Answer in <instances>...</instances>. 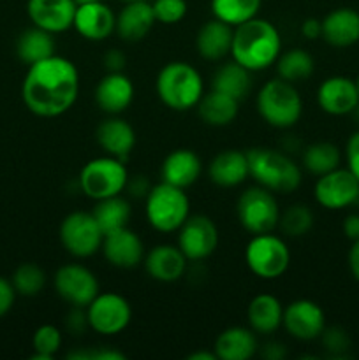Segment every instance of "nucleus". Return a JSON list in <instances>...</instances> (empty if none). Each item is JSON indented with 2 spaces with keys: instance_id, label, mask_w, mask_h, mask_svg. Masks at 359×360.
<instances>
[{
  "instance_id": "44",
  "label": "nucleus",
  "mask_w": 359,
  "mask_h": 360,
  "mask_svg": "<svg viewBox=\"0 0 359 360\" xmlns=\"http://www.w3.org/2000/svg\"><path fill=\"white\" fill-rule=\"evenodd\" d=\"M84 308H74L70 311L69 319L65 320L67 329L70 330L73 334H80L81 330H84L88 327V319H87V311H83Z\"/></svg>"
},
{
  "instance_id": "3",
  "label": "nucleus",
  "mask_w": 359,
  "mask_h": 360,
  "mask_svg": "<svg viewBox=\"0 0 359 360\" xmlns=\"http://www.w3.org/2000/svg\"><path fill=\"white\" fill-rule=\"evenodd\" d=\"M250 178L273 193H291L299 188L303 172L299 165L273 148H250L246 151Z\"/></svg>"
},
{
  "instance_id": "32",
  "label": "nucleus",
  "mask_w": 359,
  "mask_h": 360,
  "mask_svg": "<svg viewBox=\"0 0 359 360\" xmlns=\"http://www.w3.org/2000/svg\"><path fill=\"white\" fill-rule=\"evenodd\" d=\"M55 39L53 34L42 30V28L32 27L21 32L16 41V53L18 58L27 65L37 63L41 60L49 58L55 55Z\"/></svg>"
},
{
  "instance_id": "49",
  "label": "nucleus",
  "mask_w": 359,
  "mask_h": 360,
  "mask_svg": "<svg viewBox=\"0 0 359 360\" xmlns=\"http://www.w3.org/2000/svg\"><path fill=\"white\" fill-rule=\"evenodd\" d=\"M127 186H129L130 193L132 195H148V192H150V186H148V181L144 176H137V178H134L132 181H127Z\"/></svg>"
},
{
  "instance_id": "42",
  "label": "nucleus",
  "mask_w": 359,
  "mask_h": 360,
  "mask_svg": "<svg viewBox=\"0 0 359 360\" xmlns=\"http://www.w3.org/2000/svg\"><path fill=\"white\" fill-rule=\"evenodd\" d=\"M345 160L347 169L359 179V130L352 134L345 146Z\"/></svg>"
},
{
  "instance_id": "26",
  "label": "nucleus",
  "mask_w": 359,
  "mask_h": 360,
  "mask_svg": "<svg viewBox=\"0 0 359 360\" xmlns=\"http://www.w3.org/2000/svg\"><path fill=\"white\" fill-rule=\"evenodd\" d=\"M210 179L222 188H234L250 178L246 151L225 150L215 155L208 167Z\"/></svg>"
},
{
  "instance_id": "30",
  "label": "nucleus",
  "mask_w": 359,
  "mask_h": 360,
  "mask_svg": "<svg viewBox=\"0 0 359 360\" xmlns=\"http://www.w3.org/2000/svg\"><path fill=\"white\" fill-rule=\"evenodd\" d=\"M239 111V102L222 91L211 90L201 97L197 104L199 118L206 125L211 127H227L236 120Z\"/></svg>"
},
{
  "instance_id": "22",
  "label": "nucleus",
  "mask_w": 359,
  "mask_h": 360,
  "mask_svg": "<svg viewBox=\"0 0 359 360\" xmlns=\"http://www.w3.org/2000/svg\"><path fill=\"white\" fill-rule=\"evenodd\" d=\"M134 101V84L123 72H108L95 86V102L109 116H118Z\"/></svg>"
},
{
  "instance_id": "54",
  "label": "nucleus",
  "mask_w": 359,
  "mask_h": 360,
  "mask_svg": "<svg viewBox=\"0 0 359 360\" xmlns=\"http://www.w3.org/2000/svg\"><path fill=\"white\" fill-rule=\"evenodd\" d=\"M120 2H132V0H120Z\"/></svg>"
},
{
  "instance_id": "35",
  "label": "nucleus",
  "mask_w": 359,
  "mask_h": 360,
  "mask_svg": "<svg viewBox=\"0 0 359 360\" xmlns=\"http://www.w3.org/2000/svg\"><path fill=\"white\" fill-rule=\"evenodd\" d=\"M340 148L333 143H313L303 153V167L317 178L340 167Z\"/></svg>"
},
{
  "instance_id": "10",
  "label": "nucleus",
  "mask_w": 359,
  "mask_h": 360,
  "mask_svg": "<svg viewBox=\"0 0 359 360\" xmlns=\"http://www.w3.org/2000/svg\"><path fill=\"white\" fill-rule=\"evenodd\" d=\"M60 243L63 250L76 259H88L101 250L104 232L87 211H74L60 224Z\"/></svg>"
},
{
  "instance_id": "5",
  "label": "nucleus",
  "mask_w": 359,
  "mask_h": 360,
  "mask_svg": "<svg viewBox=\"0 0 359 360\" xmlns=\"http://www.w3.org/2000/svg\"><path fill=\"white\" fill-rule=\"evenodd\" d=\"M257 112L275 129H291L303 115V101L296 86L277 77L260 86L256 98Z\"/></svg>"
},
{
  "instance_id": "33",
  "label": "nucleus",
  "mask_w": 359,
  "mask_h": 360,
  "mask_svg": "<svg viewBox=\"0 0 359 360\" xmlns=\"http://www.w3.org/2000/svg\"><path fill=\"white\" fill-rule=\"evenodd\" d=\"M130 213H132L130 204L123 199L122 193L115 197H108V199L95 200V207L92 211L95 221H97L104 234L127 227L130 220Z\"/></svg>"
},
{
  "instance_id": "6",
  "label": "nucleus",
  "mask_w": 359,
  "mask_h": 360,
  "mask_svg": "<svg viewBox=\"0 0 359 360\" xmlns=\"http://www.w3.org/2000/svg\"><path fill=\"white\" fill-rule=\"evenodd\" d=\"M144 214L148 224L157 232H178V229L190 217V200L183 188L160 181L148 192Z\"/></svg>"
},
{
  "instance_id": "43",
  "label": "nucleus",
  "mask_w": 359,
  "mask_h": 360,
  "mask_svg": "<svg viewBox=\"0 0 359 360\" xmlns=\"http://www.w3.org/2000/svg\"><path fill=\"white\" fill-rule=\"evenodd\" d=\"M16 290L13 287V281L0 276V319L6 316L13 309L14 301H16Z\"/></svg>"
},
{
  "instance_id": "2",
  "label": "nucleus",
  "mask_w": 359,
  "mask_h": 360,
  "mask_svg": "<svg viewBox=\"0 0 359 360\" xmlns=\"http://www.w3.org/2000/svg\"><path fill=\"white\" fill-rule=\"evenodd\" d=\"M280 53V34L271 21L256 16L234 27L231 56L250 72H259L275 65Z\"/></svg>"
},
{
  "instance_id": "47",
  "label": "nucleus",
  "mask_w": 359,
  "mask_h": 360,
  "mask_svg": "<svg viewBox=\"0 0 359 360\" xmlns=\"http://www.w3.org/2000/svg\"><path fill=\"white\" fill-rule=\"evenodd\" d=\"M341 229H344V234L347 236L351 241H358L359 239V214H355V213L348 214V217L344 220Z\"/></svg>"
},
{
  "instance_id": "52",
  "label": "nucleus",
  "mask_w": 359,
  "mask_h": 360,
  "mask_svg": "<svg viewBox=\"0 0 359 360\" xmlns=\"http://www.w3.org/2000/svg\"><path fill=\"white\" fill-rule=\"evenodd\" d=\"M76 6H83V4H92V2H99V0H74Z\"/></svg>"
},
{
  "instance_id": "17",
  "label": "nucleus",
  "mask_w": 359,
  "mask_h": 360,
  "mask_svg": "<svg viewBox=\"0 0 359 360\" xmlns=\"http://www.w3.org/2000/svg\"><path fill=\"white\" fill-rule=\"evenodd\" d=\"M101 252L108 264L118 269H134L144 259L143 241L129 227L104 234Z\"/></svg>"
},
{
  "instance_id": "16",
  "label": "nucleus",
  "mask_w": 359,
  "mask_h": 360,
  "mask_svg": "<svg viewBox=\"0 0 359 360\" xmlns=\"http://www.w3.org/2000/svg\"><path fill=\"white\" fill-rule=\"evenodd\" d=\"M317 104L331 116L351 115L359 108L358 84L347 76L327 77L317 90Z\"/></svg>"
},
{
  "instance_id": "55",
  "label": "nucleus",
  "mask_w": 359,
  "mask_h": 360,
  "mask_svg": "<svg viewBox=\"0 0 359 360\" xmlns=\"http://www.w3.org/2000/svg\"><path fill=\"white\" fill-rule=\"evenodd\" d=\"M358 109H359V108H358Z\"/></svg>"
},
{
  "instance_id": "8",
  "label": "nucleus",
  "mask_w": 359,
  "mask_h": 360,
  "mask_svg": "<svg viewBox=\"0 0 359 360\" xmlns=\"http://www.w3.org/2000/svg\"><path fill=\"white\" fill-rule=\"evenodd\" d=\"M245 262L260 280H277L291 266V250L287 243L273 232L252 236L245 248Z\"/></svg>"
},
{
  "instance_id": "40",
  "label": "nucleus",
  "mask_w": 359,
  "mask_h": 360,
  "mask_svg": "<svg viewBox=\"0 0 359 360\" xmlns=\"http://www.w3.org/2000/svg\"><path fill=\"white\" fill-rule=\"evenodd\" d=\"M155 20L164 25H176L185 18L187 2L185 0H153Z\"/></svg>"
},
{
  "instance_id": "29",
  "label": "nucleus",
  "mask_w": 359,
  "mask_h": 360,
  "mask_svg": "<svg viewBox=\"0 0 359 360\" xmlns=\"http://www.w3.org/2000/svg\"><path fill=\"white\" fill-rule=\"evenodd\" d=\"M257 348L259 345L252 329L229 327L217 336L213 352L222 360H248L256 355Z\"/></svg>"
},
{
  "instance_id": "45",
  "label": "nucleus",
  "mask_w": 359,
  "mask_h": 360,
  "mask_svg": "<svg viewBox=\"0 0 359 360\" xmlns=\"http://www.w3.org/2000/svg\"><path fill=\"white\" fill-rule=\"evenodd\" d=\"M104 65L108 72H122L125 67V55L120 49H111L104 55Z\"/></svg>"
},
{
  "instance_id": "21",
  "label": "nucleus",
  "mask_w": 359,
  "mask_h": 360,
  "mask_svg": "<svg viewBox=\"0 0 359 360\" xmlns=\"http://www.w3.org/2000/svg\"><path fill=\"white\" fill-rule=\"evenodd\" d=\"M187 259L178 246L157 245L144 255L143 264L148 276L160 283H175L185 274Z\"/></svg>"
},
{
  "instance_id": "4",
  "label": "nucleus",
  "mask_w": 359,
  "mask_h": 360,
  "mask_svg": "<svg viewBox=\"0 0 359 360\" xmlns=\"http://www.w3.org/2000/svg\"><path fill=\"white\" fill-rule=\"evenodd\" d=\"M155 90L165 108L190 111L204 95V81L199 70L187 62H169L158 72Z\"/></svg>"
},
{
  "instance_id": "46",
  "label": "nucleus",
  "mask_w": 359,
  "mask_h": 360,
  "mask_svg": "<svg viewBox=\"0 0 359 360\" xmlns=\"http://www.w3.org/2000/svg\"><path fill=\"white\" fill-rule=\"evenodd\" d=\"M301 35L308 41H315V39L322 37V21L317 18H308L301 23Z\"/></svg>"
},
{
  "instance_id": "41",
  "label": "nucleus",
  "mask_w": 359,
  "mask_h": 360,
  "mask_svg": "<svg viewBox=\"0 0 359 360\" xmlns=\"http://www.w3.org/2000/svg\"><path fill=\"white\" fill-rule=\"evenodd\" d=\"M322 343L324 347L327 348V350L331 352V354L334 355H340L344 354L345 350H347L348 347H351V340H348V336L345 334L344 329H340V327H331V329H324L322 333Z\"/></svg>"
},
{
  "instance_id": "51",
  "label": "nucleus",
  "mask_w": 359,
  "mask_h": 360,
  "mask_svg": "<svg viewBox=\"0 0 359 360\" xmlns=\"http://www.w3.org/2000/svg\"><path fill=\"white\" fill-rule=\"evenodd\" d=\"M189 360H217V354L215 352H194L189 355Z\"/></svg>"
},
{
  "instance_id": "9",
  "label": "nucleus",
  "mask_w": 359,
  "mask_h": 360,
  "mask_svg": "<svg viewBox=\"0 0 359 360\" xmlns=\"http://www.w3.org/2000/svg\"><path fill=\"white\" fill-rule=\"evenodd\" d=\"M236 214L241 227L252 236L273 232L280 221V207L277 197L264 186H250L236 202Z\"/></svg>"
},
{
  "instance_id": "50",
  "label": "nucleus",
  "mask_w": 359,
  "mask_h": 360,
  "mask_svg": "<svg viewBox=\"0 0 359 360\" xmlns=\"http://www.w3.org/2000/svg\"><path fill=\"white\" fill-rule=\"evenodd\" d=\"M263 355L266 359H271V360H278V359H284L285 357V348L284 345L280 343H270L266 345V348H264Z\"/></svg>"
},
{
  "instance_id": "20",
  "label": "nucleus",
  "mask_w": 359,
  "mask_h": 360,
  "mask_svg": "<svg viewBox=\"0 0 359 360\" xmlns=\"http://www.w3.org/2000/svg\"><path fill=\"white\" fill-rule=\"evenodd\" d=\"M95 139L106 155L125 162L136 146V130L125 120L109 116L99 123Z\"/></svg>"
},
{
  "instance_id": "11",
  "label": "nucleus",
  "mask_w": 359,
  "mask_h": 360,
  "mask_svg": "<svg viewBox=\"0 0 359 360\" xmlns=\"http://www.w3.org/2000/svg\"><path fill=\"white\" fill-rule=\"evenodd\" d=\"M88 327L102 336H116L129 327L132 308L123 295L115 292H99L97 297L84 308Z\"/></svg>"
},
{
  "instance_id": "53",
  "label": "nucleus",
  "mask_w": 359,
  "mask_h": 360,
  "mask_svg": "<svg viewBox=\"0 0 359 360\" xmlns=\"http://www.w3.org/2000/svg\"><path fill=\"white\" fill-rule=\"evenodd\" d=\"M355 84H358V90H359V76H358V79H355Z\"/></svg>"
},
{
  "instance_id": "36",
  "label": "nucleus",
  "mask_w": 359,
  "mask_h": 360,
  "mask_svg": "<svg viewBox=\"0 0 359 360\" xmlns=\"http://www.w3.org/2000/svg\"><path fill=\"white\" fill-rule=\"evenodd\" d=\"M210 6L217 20L238 27L259 14L263 0H211Z\"/></svg>"
},
{
  "instance_id": "34",
  "label": "nucleus",
  "mask_w": 359,
  "mask_h": 360,
  "mask_svg": "<svg viewBox=\"0 0 359 360\" xmlns=\"http://www.w3.org/2000/svg\"><path fill=\"white\" fill-rule=\"evenodd\" d=\"M275 65H277L278 77L292 84L308 79L313 74V69H315V62H313L312 55L301 48H294L280 53Z\"/></svg>"
},
{
  "instance_id": "18",
  "label": "nucleus",
  "mask_w": 359,
  "mask_h": 360,
  "mask_svg": "<svg viewBox=\"0 0 359 360\" xmlns=\"http://www.w3.org/2000/svg\"><path fill=\"white\" fill-rule=\"evenodd\" d=\"M76 7L74 0H28L27 14L34 27L55 35L73 28Z\"/></svg>"
},
{
  "instance_id": "31",
  "label": "nucleus",
  "mask_w": 359,
  "mask_h": 360,
  "mask_svg": "<svg viewBox=\"0 0 359 360\" xmlns=\"http://www.w3.org/2000/svg\"><path fill=\"white\" fill-rule=\"evenodd\" d=\"M250 70L239 65L238 62H227L218 67L211 79V90L222 91L236 101H243L248 95L252 88V79H250Z\"/></svg>"
},
{
  "instance_id": "28",
  "label": "nucleus",
  "mask_w": 359,
  "mask_h": 360,
  "mask_svg": "<svg viewBox=\"0 0 359 360\" xmlns=\"http://www.w3.org/2000/svg\"><path fill=\"white\" fill-rule=\"evenodd\" d=\"M246 320L253 333L270 336L277 333L284 322V306L280 299L271 294H259L250 301L246 309Z\"/></svg>"
},
{
  "instance_id": "7",
  "label": "nucleus",
  "mask_w": 359,
  "mask_h": 360,
  "mask_svg": "<svg viewBox=\"0 0 359 360\" xmlns=\"http://www.w3.org/2000/svg\"><path fill=\"white\" fill-rule=\"evenodd\" d=\"M127 181H129V172L125 162L109 155L92 158L80 172L81 192L92 200L120 195L127 188Z\"/></svg>"
},
{
  "instance_id": "15",
  "label": "nucleus",
  "mask_w": 359,
  "mask_h": 360,
  "mask_svg": "<svg viewBox=\"0 0 359 360\" xmlns=\"http://www.w3.org/2000/svg\"><path fill=\"white\" fill-rule=\"evenodd\" d=\"M284 329L299 341H313L326 329V315L317 302L298 299L284 308Z\"/></svg>"
},
{
  "instance_id": "1",
  "label": "nucleus",
  "mask_w": 359,
  "mask_h": 360,
  "mask_svg": "<svg viewBox=\"0 0 359 360\" xmlns=\"http://www.w3.org/2000/svg\"><path fill=\"white\" fill-rule=\"evenodd\" d=\"M80 94L77 67L65 56L53 55L28 65L21 84V98L30 112L56 118L69 111Z\"/></svg>"
},
{
  "instance_id": "19",
  "label": "nucleus",
  "mask_w": 359,
  "mask_h": 360,
  "mask_svg": "<svg viewBox=\"0 0 359 360\" xmlns=\"http://www.w3.org/2000/svg\"><path fill=\"white\" fill-rule=\"evenodd\" d=\"M116 14L102 0L76 7L73 28L92 42L106 41L115 32Z\"/></svg>"
},
{
  "instance_id": "12",
  "label": "nucleus",
  "mask_w": 359,
  "mask_h": 360,
  "mask_svg": "<svg viewBox=\"0 0 359 360\" xmlns=\"http://www.w3.org/2000/svg\"><path fill=\"white\" fill-rule=\"evenodd\" d=\"M313 197L324 210L340 211L351 207L359 200V179L348 169L338 167L319 176L313 186Z\"/></svg>"
},
{
  "instance_id": "13",
  "label": "nucleus",
  "mask_w": 359,
  "mask_h": 360,
  "mask_svg": "<svg viewBox=\"0 0 359 360\" xmlns=\"http://www.w3.org/2000/svg\"><path fill=\"white\" fill-rule=\"evenodd\" d=\"M218 246V229L206 214H190L178 229V248L192 262L208 259Z\"/></svg>"
},
{
  "instance_id": "24",
  "label": "nucleus",
  "mask_w": 359,
  "mask_h": 360,
  "mask_svg": "<svg viewBox=\"0 0 359 360\" xmlns=\"http://www.w3.org/2000/svg\"><path fill=\"white\" fill-rule=\"evenodd\" d=\"M201 172H203V162L199 155L187 148L171 151L160 165L162 181L183 190L192 186L201 178Z\"/></svg>"
},
{
  "instance_id": "38",
  "label": "nucleus",
  "mask_w": 359,
  "mask_h": 360,
  "mask_svg": "<svg viewBox=\"0 0 359 360\" xmlns=\"http://www.w3.org/2000/svg\"><path fill=\"white\" fill-rule=\"evenodd\" d=\"M278 227L289 238H301V236L308 234L310 229L313 227L312 210L306 207L305 204H294L284 214H280Z\"/></svg>"
},
{
  "instance_id": "37",
  "label": "nucleus",
  "mask_w": 359,
  "mask_h": 360,
  "mask_svg": "<svg viewBox=\"0 0 359 360\" xmlns=\"http://www.w3.org/2000/svg\"><path fill=\"white\" fill-rule=\"evenodd\" d=\"M13 287L18 295H25V297H34V295L41 294L42 288L46 285V273L42 267L37 264L25 262L14 271L13 274Z\"/></svg>"
},
{
  "instance_id": "14",
  "label": "nucleus",
  "mask_w": 359,
  "mask_h": 360,
  "mask_svg": "<svg viewBox=\"0 0 359 360\" xmlns=\"http://www.w3.org/2000/svg\"><path fill=\"white\" fill-rule=\"evenodd\" d=\"M55 290L73 308H87L99 295V280L81 264H65L55 274Z\"/></svg>"
},
{
  "instance_id": "39",
  "label": "nucleus",
  "mask_w": 359,
  "mask_h": 360,
  "mask_svg": "<svg viewBox=\"0 0 359 360\" xmlns=\"http://www.w3.org/2000/svg\"><path fill=\"white\" fill-rule=\"evenodd\" d=\"M32 347L35 354L32 355L34 360H49L56 355V352L62 347V333L58 327L51 323L37 327L32 338Z\"/></svg>"
},
{
  "instance_id": "25",
  "label": "nucleus",
  "mask_w": 359,
  "mask_h": 360,
  "mask_svg": "<svg viewBox=\"0 0 359 360\" xmlns=\"http://www.w3.org/2000/svg\"><path fill=\"white\" fill-rule=\"evenodd\" d=\"M322 21V39L333 48H348L359 42V13L352 7H338Z\"/></svg>"
},
{
  "instance_id": "27",
  "label": "nucleus",
  "mask_w": 359,
  "mask_h": 360,
  "mask_svg": "<svg viewBox=\"0 0 359 360\" xmlns=\"http://www.w3.org/2000/svg\"><path fill=\"white\" fill-rule=\"evenodd\" d=\"M232 35H234V27L213 18L211 21H206L197 32V51L204 60L218 62L231 55Z\"/></svg>"
},
{
  "instance_id": "23",
  "label": "nucleus",
  "mask_w": 359,
  "mask_h": 360,
  "mask_svg": "<svg viewBox=\"0 0 359 360\" xmlns=\"http://www.w3.org/2000/svg\"><path fill=\"white\" fill-rule=\"evenodd\" d=\"M155 23L157 20L151 4L146 0H132L125 2L123 9L116 14L115 32L123 41L137 42L150 34Z\"/></svg>"
},
{
  "instance_id": "48",
  "label": "nucleus",
  "mask_w": 359,
  "mask_h": 360,
  "mask_svg": "<svg viewBox=\"0 0 359 360\" xmlns=\"http://www.w3.org/2000/svg\"><path fill=\"white\" fill-rule=\"evenodd\" d=\"M348 269L352 276L359 281V239L352 241L351 250H348Z\"/></svg>"
}]
</instances>
